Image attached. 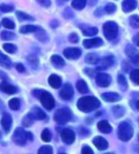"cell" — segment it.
I'll return each instance as SVG.
<instances>
[{
    "label": "cell",
    "mask_w": 139,
    "mask_h": 154,
    "mask_svg": "<svg viewBox=\"0 0 139 154\" xmlns=\"http://www.w3.org/2000/svg\"><path fill=\"white\" fill-rule=\"evenodd\" d=\"M99 106H100L99 100L92 96L80 98L77 102L78 109L83 111V112H90V111L97 109Z\"/></svg>",
    "instance_id": "1"
},
{
    "label": "cell",
    "mask_w": 139,
    "mask_h": 154,
    "mask_svg": "<svg viewBox=\"0 0 139 154\" xmlns=\"http://www.w3.org/2000/svg\"><path fill=\"white\" fill-rule=\"evenodd\" d=\"M117 134H118V138L121 141L128 142L132 139V137L133 135V129L129 123L123 122V123H121L118 126Z\"/></svg>",
    "instance_id": "2"
},
{
    "label": "cell",
    "mask_w": 139,
    "mask_h": 154,
    "mask_svg": "<svg viewBox=\"0 0 139 154\" xmlns=\"http://www.w3.org/2000/svg\"><path fill=\"white\" fill-rule=\"evenodd\" d=\"M103 33L108 40H114L118 35V26L114 21H108L103 26Z\"/></svg>",
    "instance_id": "3"
},
{
    "label": "cell",
    "mask_w": 139,
    "mask_h": 154,
    "mask_svg": "<svg viewBox=\"0 0 139 154\" xmlns=\"http://www.w3.org/2000/svg\"><path fill=\"white\" fill-rule=\"evenodd\" d=\"M53 119H55V121L57 124L65 125L72 119V112H71V110L66 107L60 108L55 112Z\"/></svg>",
    "instance_id": "4"
},
{
    "label": "cell",
    "mask_w": 139,
    "mask_h": 154,
    "mask_svg": "<svg viewBox=\"0 0 139 154\" xmlns=\"http://www.w3.org/2000/svg\"><path fill=\"white\" fill-rule=\"evenodd\" d=\"M38 98L40 100L42 105H43L44 108H46L47 110H52L53 107H55V99H53V97L49 92L41 91Z\"/></svg>",
    "instance_id": "5"
},
{
    "label": "cell",
    "mask_w": 139,
    "mask_h": 154,
    "mask_svg": "<svg viewBox=\"0 0 139 154\" xmlns=\"http://www.w3.org/2000/svg\"><path fill=\"white\" fill-rule=\"evenodd\" d=\"M28 139H29L28 132L24 131V129H22L21 127H17V128L14 130L13 135V141L16 145L23 146L26 144V142Z\"/></svg>",
    "instance_id": "6"
},
{
    "label": "cell",
    "mask_w": 139,
    "mask_h": 154,
    "mask_svg": "<svg viewBox=\"0 0 139 154\" xmlns=\"http://www.w3.org/2000/svg\"><path fill=\"white\" fill-rule=\"evenodd\" d=\"M125 52L126 55L128 56V57L130 58L133 64H135L136 66L139 67V52L135 47H133L132 45H127Z\"/></svg>",
    "instance_id": "7"
},
{
    "label": "cell",
    "mask_w": 139,
    "mask_h": 154,
    "mask_svg": "<svg viewBox=\"0 0 139 154\" xmlns=\"http://www.w3.org/2000/svg\"><path fill=\"white\" fill-rule=\"evenodd\" d=\"M114 60L113 56H109V57H105L103 58H101L97 62V68H96V70H98V71L107 70L109 67H111L114 64Z\"/></svg>",
    "instance_id": "8"
},
{
    "label": "cell",
    "mask_w": 139,
    "mask_h": 154,
    "mask_svg": "<svg viewBox=\"0 0 139 154\" xmlns=\"http://www.w3.org/2000/svg\"><path fill=\"white\" fill-rule=\"evenodd\" d=\"M96 84L100 87H107L109 86L111 82V76L107 75L105 73H99L96 75Z\"/></svg>",
    "instance_id": "9"
},
{
    "label": "cell",
    "mask_w": 139,
    "mask_h": 154,
    "mask_svg": "<svg viewBox=\"0 0 139 154\" xmlns=\"http://www.w3.org/2000/svg\"><path fill=\"white\" fill-rule=\"evenodd\" d=\"M61 139L65 144L71 145L75 140V134H74V132L72 129L65 128L61 132Z\"/></svg>",
    "instance_id": "10"
},
{
    "label": "cell",
    "mask_w": 139,
    "mask_h": 154,
    "mask_svg": "<svg viewBox=\"0 0 139 154\" xmlns=\"http://www.w3.org/2000/svg\"><path fill=\"white\" fill-rule=\"evenodd\" d=\"M73 96V88L70 83H66L60 90V97L63 100H71Z\"/></svg>",
    "instance_id": "11"
},
{
    "label": "cell",
    "mask_w": 139,
    "mask_h": 154,
    "mask_svg": "<svg viewBox=\"0 0 139 154\" xmlns=\"http://www.w3.org/2000/svg\"><path fill=\"white\" fill-rule=\"evenodd\" d=\"M64 56L68 60H77L81 56V50L79 48H67L64 50Z\"/></svg>",
    "instance_id": "12"
},
{
    "label": "cell",
    "mask_w": 139,
    "mask_h": 154,
    "mask_svg": "<svg viewBox=\"0 0 139 154\" xmlns=\"http://www.w3.org/2000/svg\"><path fill=\"white\" fill-rule=\"evenodd\" d=\"M103 44V40L100 38H90V39H85L83 41V45L85 48L90 49L93 48V47H98Z\"/></svg>",
    "instance_id": "13"
},
{
    "label": "cell",
    "mask_w": 139,
    "mask_h": 154,
    "mask_svg": "<svg viewBox=\"0 0 139 154\" xmlns=\"http://www.w3.org/2000/svg\"><path fill=\"white\" fill-rule=\"evenodd\" d=\"M12 123H13V119H12V116L8 113H5L3 114V117L1 119V125L3 127V129L9 132L10 129V126H12Z\"/></svg>",
    "instance_id": "14"
},
{
    "label": "cell",
    "mask_w": 139,
    "mask_h": 154,
    "mask_svg": "<svg viewBox=\"0 0 139 154\" xmlns=\"http://www.w3.org/2000/svg\"><path fill=\"white\" fill-rule=\"evenodd\" d=\"M137 6V1L136 0H124L122 2V10L125 13H129L133 11Z\"/></svg>",
    "instance_id": "15"
},
{
    "label": "cell",
    "mask_w": 139,
    "mask_h": 154,
    "mask_svg": "<svg viewBox=\"0 0 139 154\" xmlns=\"http://www.w3.org/2000/svg\"><path fill=\"white\" fill-rule=\"evenodd\" d=\"M101 98H102L105 102L108 103H115L118 102L120 100V96L117 93L114 92H108V93H104L101 95Z\"/></svg>",
    "instance_id": "16"
},
{
    "label": "cell",
    "mask_w": 139,
    "mask_h": 154,
    "mask_svg": "<svg viewBox=\"0 0 139 154\" xmlns=\"http://www.w3.org/2000/svg\"><path fill=\"white\" fill-rule=\"evenodd\" d=\"M93 145L98 148L99 150H105V149H107L108 148V142H107L104 138H102V137H99V136H97V137H95L94 139H93Z\"/></svg>",
    "instance_id": "17"
},
{
    "label": "cell",
    "mask_w": 139,
    "mask_h": 154,
    "mask_svg": "<svg viewBox=\"0 0 139 154\" xmlns=\"http://www.w3.org/2000/svg\"><path fill=\"white\" fill-rule=\"evenodd\" d=\"M29 114L31 116V118L34 120H43L46 118V114L44 113V111L39 107H34Z\"/></svg>",
    "instance_id": "18"
},
{
    "label": "cell",
    "mask_w": 139,
    "mask_h": 154,
    "mask_svg": "<svg viewBox=\"0 0 139 154\" xmlns=\"http://www.w3.org/2000/svg\"><path fill=\"white\" fill-rule=\"evenodd\" d=\"M0 91H2L3 93L9 94V95H13V94L17 93V89H16V87H14V86L10 85V84L4 82L0 84Z\"/></svg>",
    "instance_id": "19"
},
{
    "label": "cell",
    "mask_w": 139,
    "mask_h": 154,
    "mask_svg": "<svg viewBox=\"0 0 139 154\" xmlns=\"http://www.w3.org/2000/svg\"><path fill=\"white\" fill-rule=\"evenodd\" d=\"M97 127H98L99 131H101L102 133H105V134L111 133V126L110 125V124L107 121L99 122L97 124Z\"/></svg>",
    "instance_id": "20"
},
{
    "label": "cell",
    "mask_w": 139,
    "mask_h": 154,
    "mask_svg": "<svg viewBox=\"0 0 139 154\" xmlns=\"http://www.w3.org/2000/svg\"><path fill=\"white\" fill-rule=\"evenodd\" d=\"M0 65L6 69H10L13 66V63L10 61V60L6 55H4L2 52H0Z\"/></svg>",
    "instance_id": "21"
},
{
    "label": "cell",
    "mask_w": 139,
    "mask_h": 154,
    "mask_svg": "<svg viewBox=\"0 0 139 154\" xmlns=\"http://www.w3.org/2000/svg\"><path fill=\"white\" fill-rule=\"evenodd\" d=\"M49 84L52 88H59L61 86V79L57 75H51L49 78Z\"/></svg>",
    "instance_id": "22"
},
{
    "label": "cell",
    "mask_w": 139,
    "mask_h": 154,
    "mask_svg": "<svg viewBox=\"0 0 139 154\" xmlns=\"http://www.w3.org/2000/svg\"><path fill=\"white\" fill-rule=\"evenodd\" d=\"M99 57L94 54V53H90L86 57H85V60L89 64H97V62L99 61Z\"/></svg>",
    "instance_id": "23"
},
{
    "label": "cell",
    "mask_w": 139,
    "mask_h": 154,
    "mask_svg": "<svg viewBox=\"0 0 139 154\" xmlns=\"http://www.w3.org/2000/svg\"><path fill=\"white\" fill-rule=\"evenodd\" d=\"M76 88L78 90V92L85 94L89 92V87L87 85V83L85 82L83 79H79V81L76 82Z\"/></svg>",
    "instance_id": "24"
},
{
    "label": "cell",
    "mask_w": 139,
    "mask_h": 154,
    "mask_svg": "<svg viewBox=\"0 0 139 154\" xmlns=\"http://www.w3.org/2000/svg\"><path fill=\"white\" fill-rule=\"evenodd\" d=\"M88 0H72V7L75 10H82L85 8Z\"/></svg>",
    "instance_id": "25"
},
{
    "label": "cell",
    "mask_w": 139,
    "mask_h": 154,
    "mask_svg": "<svg viewBox=\"0 0 139 154\" xmlns=\"http://www.w3.org/2000/svg\"><path fill=\"white\" fill-rule=\"evenodd\" d=\"M38 28L36 27V26H34V25H25V26H22V27L20 28V32L22 34H29V33H34V32H37Z\"/></svg>",
    "instance_id": "26"
},
{
    "label": "cell",
    "mask_w": 139,
    "mask_h": 154,
    "mask_svg": "<svg viewBox=\"0 0 139 154\" xmlns=\"http://www.w3.org/2000/svg\"><path fill=\"white\" fill-rule=\"evenodd\" d=\"M82 33L86 36H93L98 33V29L95 27H87L82 30Z\"/></svg>",
    "instance_id": "27"
},
{
    "label": "cell",
    "mask_w": 139,
    "mask_h": 154,
    "mask_svg": "<svg viewBox=\"0 0 139 154\" xmlns=\"http://www.w3.org/2000/svg\"><path fill=\"white\" fill-rule=\"evenodd\" d=\"M51 60H52V62L53 63V64L56 65V66H64V65H65V61H64V60L60 56H57V55L52 56V58H51Z\"/></svg>",
    "instance_id": "28"
},
{
    "label": "cell",
    "mask_w": 139,
    "mask_h": 154,
    "mask_svg": "<svg viewBox=\"0 0 139 154\" xmlns=\"http://www.w3.org/2000/svg\"><path fill=\"white\" fill-rule=\"evenodd\" d=\"M15 38V35L12 32H8V31H4L0 34V38L3 40H10L13 39Z\"/></svg>",
    "instance_id": "29"
},
{
    "label": "cell",
    "mask_w": 139,
    "mask_h": 154,
    "mask_svg": "<svg viewBox=\"0 0 139 154\" xmlns=\"http://www.w3.org/2000/svg\"><path fill=\"white\" fill-rule=\"evenodd\" d=\"M9 106L13 110H18L20 106V100L17 98H13L9 102Z\"/></svg>",
    "instance_id": "30"
},
{
    "label": "cell",
    "mask_w": 139,
    "mask_h": 154,
    "mask_svg": "<svg viewBox=\"0 0 139 154\" xmlns=\"http://www.w3.org/2000/svg\"><path fill=\"white\" fill-rule=\"evenodd\" d=\"M130 78L131 81L135 84H139V69H135V70L132 71Z\"/></svg>",
    "instance_id": "31"
},
{
    "label": "cell",
    "mask_w": 139,
    "mask_h": 154,
    "mask_svg": "<svg viewBox=\"0 0 139 154\" xmlns=\"http://www.w3.org/2000/svg\"><path fill=\"white\" fill-rule=\"evenodd\" d=\"M113 112H114V114L115 117H117V118H119V117H122L123 114L125 113V109L123 108L122 106L117 105V106H114Z\"/></svg>",
    "instance_id": "32"
},
{
    "label": "cell",
    "mask_w": 139,
    "mask_h": 154,
    "mask_svg": "<svg viewBox=\"0 0 139 154\" xmlns=\"http://www.w3.org/2000/svg\"><path fill=\"white\" fill-rule=\"evenodd\" d=\"M117 82H118V84L122 90H126L128 88V83L124 76L119 75L118 78H117Z\"/></svg>",
    "instance_id": "33"
},
{
    "label": "cell",
    "mask_w": 139,
    "mask_h": 154,
    "mask_svg": "<svg viewBox=\"0 0 139 154\" xmlns=\"http://www.w3.org/2000/svg\"><path fill=\"white\" fill-rule=\"evenodd\" d=\"M41 138L44 142H47V143L50 142L52 140V134H51L50 130L48 128H45L41 133Z\"/></svg>",
    "instance_id": "34"
},
{
    "label": "cell",
    "mask_w": 139,
    "mask_h": 154,
    "mask_svg": "<svg viewBox=\"0 0 139 154\" xmlns=\"http://www.w3.org/2000/svg\"><path fill=\"white\" fill-rule=\"evenodd\" d=\"M53 150L51 146H43L38 149V154H52Z\"/></svg>",
    "instance_id": "35"
},
{
    "label": "cell",
    "mask_w": 139,
    "mask_h": 154,
    "mask_svg": "<svg viewBox=\"0 0 139 154\" xmlns=\"http://www.w3.org/2000/svg\"><path fill=\"white\" fill-rule=\"evenodd\" d=\"M130 24L133 28H139V17L136 14L132 15L130 17Z\"/></svg>",
    "instance_id": "36"
},
{
    "label": "cell",
    "mask_w": 139,
    "mask_h": 154,
    "mask_svg": "<svg viewBox=\"0 0 139 154\" xmlns=\"http://www.w3.org/2000/svg\"><path fill=\"white\" fill-rule=\"evenodd\" d=\"M2 25L4 26L5 28H7V29H14L15 27V24L13 22L12 20H10L9 18H3L2 20Z\"/></svg>",
    "instance_id": "37"
},
{
    "label": "cell",
    "mask_w": 139,
    "mask_h": 154,
    "mask_svg": "<svg viewBox=\"0 0 139 154\" xmlns=\"http://www.w3.org/2000/svg\"><path fill=\"white\" fill-rule=\"evenodd\" d=\"M115 10H116V6L114 3H109L105 6V12L109 14H114L115 12Z\"/></svg>",
    "instance_id": "38"
},
{
    "label": "cell",
    "mask_w": 139,
    "mask_h": 154,
    "mask_svg": "<svg viewBox=\"0 0 139 154\" xmlns=\"http://www.w3.org/2000/svg\"><path fill=\"white\" fill-rule=\"evenodd\" d=\"M16 17L19 20H33L34 18L31 17V15L27 14L23 12H16Z\"/></svg>",
    "instance_id": "39"
},
{
    "label": "cell",
    "mask_w": 139,
    "mask_h": 154,
    "mask_svg": "<svg viewBox=\"0 0 139 154\" xmlns=\"http://www.w3.org/2000/svg\"><path fill=\"white\" fill-rule=\"evenodd\" d=\"M3 49L10 53V54H12V53H14L15 51H16V47H15V45L13 44H10V43H6L3 45Z\"/></svg>",
    "instance_id": "40"
},
{
    "label": "cell",
    "mask_w": 139,
    "mask_h": 154,
    "mask_svg": "<svg viewBox=\"0 0 139 154\" xmlns=\"http://www.w3.org/2000/svg\"><path fill=\"white\" fill-rule=\"evenodd\" d=\"M27 60H28V62H30L31 65L33 67H36L37 64H38V60H37L36 56H34V55L29 56L28 57H27Z\"/></svg>",
    "instance_id": "41"
},
{
    "label": "cell",
    "mask_w": 139,
    "mask_h": 154,
    "mask_svg": "<svg viewBox=\"0 0 139 154\" xmlns=\"http://www.w3.org/2000/svg\"><path fill=\"white\" fill-rule=\"evenodd\" d=\"M0 11L3 13H10V12H12V11H13V7L7 4H1L0 5Z\"/></svg>",
    "instance_id": "42"
},
{
    "label": "cell",
    "mask_w": 139,
    "mask_h": 154,
    "mask_svg": "<svg viewBox=\"0 0 139 154\" xmlns=\"http://www.w3.org/2000/svg\"><path fill=\"white\" fill-rule=\"evenodd\" d=\"M33 121H34V119L31 118V116L30 114H28V115H26L25 118L23 119V125L25 126H30L31 125V122Z\"/></svg>",
    "instance_id": "43"
},
{
    "label": "cell",
    "mask_w": 139,
    "mask_h": 154,
    "mask_svg": "<svg viewBox=\"0 0 139 154\" xmlns=\"http://www.w3.org/2000/svg\"><path fill=\"white\" fill-rule=\"evenodd\" d=\"M69 40L72 42V43H77V42L79 41V36L77 35V34L75 33H72L69 36Z\"/></svg>",
    "instance_id": "44"
},
{
    "label": "cell",
    "mask_w": 139,
    "mask_h": 154,
    "mask_svg": "<svg viewBox=\"0 0 139 154\" xmlns=\"http://www.w3.org/2000/svg\"><path fill=\"white\" fill-rule=\"evenodd\" d=\"M37 2H38L41 6H43V7H46V8H48V7H50L51 6V0H36Z\"/></svg>",
    "instance_id": "45"
},
{
    "label": "cell",
    "mask_w": 139,
    "mask_h": 154,
    "mask_svg": "<svg viewBox=\"0 0 139 154\" xmlns=\"http://www.w3.org/2000/svg\"><path fill=\"white\" fill-rule=\"evenodd\" d=\"M81 153H82V154H94L92 148H90V146H83V148H82V152H81Z\"/></svg>",
    "instance_id": "46"
},
{
    "label": "cell",
    "mask_w": 139,
    "mask_h": 154,
    "mask_svg": "<svg viewBox=\"0 0 139 154\" xmlns=\"http://www.w3.org/2000/svg\"><path fill=\"white\" fill-rule=\"evenodd\" d=\"M15 68H16V70H17L19 73H23V72H25V67H24L23 64H21V63H18V64H16Z\"/></svg>",
    "instance_id": "47"
},
{
    "label": "cell",
    "mask_w": 139,
    "mask_h": 154,
    "mask_svg": "<svg viewBox=\"0 0 139 154\" xmlns=\"http://www.w3.org/2000/svg\"><path fill=\"white\" fill-rule=\"evenodd\" d=\"M133 43H135L136 46H139V33L133 36Z\"/></svg>",
    "instance_id": "48"
},
{
    "label": "cell",
    "mask_w": 139,
    "mask_h": 154,
    "mask_svg": "<svg viewBox=\"0 0 139 154\" xmlns=\"http://www.w3.org/2000/svg\"><path fill=\"white\" fill-rule=\"evenodd\" d=\"M40 32H41V35H37V38H38L41 41H44V35H46V33H45V32L43 31V30H40Z\"/></svg>",
    "instance_id": "49"
},
{
    "label": "cell",
    "mask_w": 139,
    "mask_h": 154,
    "mask_svg": "<svg viewBox=\"0 0 139 154\" xmlns=\"http://www.w3.org/2000/svg\"><path fill=\"white\" fill-rule=\"evenodd\" d=\"M135 107H136V109H137V110H139V100H138L137 102L135 103Z\"/></svg>",
    "instance_id": "50"
},
{
    "label": "cell",
    "mask_w": 139,
    "mask_h": 154,
    "mask_svg": "<svg viewBox=\"0 0 139 154\" xmlns=\"http://www.w3.org/2000/svg\"><path fill=\"white\" fill-rule=\"evenodd\" d=\"M106 154H114V153H113V152H110V153H106Z\"/></svg>",
    "instance_id": "51"
},
{
    "label": "cell",
    "mask_w": 139,
    "mask_h": 154,
    "mask_svg": "<svg viewBox=\"0 0 139 154\" xmlns=\"http://www.w3.org/2000/svg\"><path fill=\"white\" fill-rule=\"evenodd\" d=\"M60 154H65V153H60Z\"/></svg>",
    "instance_id": "52"
},
{
    "label": "cell",
    "mask_w": 139,
    "mask_h": 154,
    "mask_svg": "<svg viewBox=\"0 0 139 154\" xmlns=\"http://www.w3.org/2000/svg\"><path fill=\"white\" fill-rule=\"evenodd\" d=\"M138 139H139V137H138Z\"/></svg>",
    "instance_id": "53"
}]
</instances>
